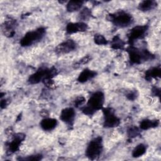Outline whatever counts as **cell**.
I'll use <instances>...</instances> for the list:
<instances>
[{"label":"cell","mask_w":161,"mask_h":161,"mask_svg":"<svg viewBox=\"0 0 161 161\" xmlns=\"http://www.w3.org/2000/svg\"><path fill=\"white\" fill-rule=\"evenodd\" d=\"M104 101V96L102 92L97 91L94 92L91 96L86 106L82 108V113L88 116L92 115L96 111L103 108Z\"/></svg>","instance_id":"1"},{"label":"cell","mask_w":161,"mask_h":161,"mask_svg":"<svg viewBox=\"0 0 161 161\" xmlns=\"http://www.w3.org/2000/svg\"><path fill=\"white\" fill-rule=\"evenodd\" d=\"M127 51L130 60L133 64H140L142 62L152 60L154 58V55L147 50H140L133 46H130Z\"/></svg>","instance_id":"2"},{"label":"cell","mask_w":161,"mask_h":161,"mask_svg":"<svg viewBox=\"0 0 161 161\" xmlns=\"http://www.w3.org/2000/svg\"><path fill=\"white\" fill-rule=\"evenodd\" d=\"M107 19L111 21L114 25L121 28L128 26L133 22L131 15L124 11L109 14L107 16Z\"/></svg>","instance_id":"3"},{"label":"cell","mask_w":161,"mask_h":161,"mask_svg":"<svg viewBox=\"0 0 161 161\" xmlns=\"http://www.w3.org/2000/svg\"><path fill=\"white\" fill-rule=\"evenodd\" d=\"M57 74V70L55 67L51 69L40 68L29 77L28 82L32 84H37L47 78H53Z\"/></svg>","instance_id":"4"},{"label":"cell","mask_w":161,"mask_h":161,"mask_svg":"<svg viewBox=\"0 0 161 161\" xmlns=\"http://www.w3.org/2000/svg\"><path fill=\"white\" fill-rule=\"evenodd\" d=\"M103 150V141L101 137H97L92 140L86 150V155L90 160H96L101 155Z\"/></svg>","instance_id":"5"},{"label":"cell","mask_w":161,"mask_h":161,"mask_svg":"<svg viewBox=\"0 0 161 161\" xmlns=\"http://www.w3.org/2000/svg\"><path fill=\"white\" fill-rule=\"evenodd\" d=\"M45 33V29L43 27L39 28L34 31H28L20 40V45L22 47H28L35 42L40 40Z\"/></svg>","instance_id":"6"},{"label":"cell","mask_w":161,"mask_h":161,"mask_svg":"<svg viewBox=\"0 0 161 161\" xmlns=\"http://www.w3.org/2000/svg\"><path fill=\"white\" fill-rule=\"evenodd\" d=\"M104 114V126L106 128H113L119 125V119L114 114V110L111 108L103 109Z\"/></svg>","instance_id":"7"},{"label":"cell","mask_w":161,"mask_h":161,"mask_svg":"<svg viewBox=\"0 0 161 161\" xmlns=\"http://www.w3.org/2000/svg\"><path fill=\"white\" fill-rule=\"evenodd\" d=\"M148 26L146 25L144 26H136L133 28L128 34V42L131 46L134 42L138 39L142 38L144 37L146 31L147 30Z\"/></svg>","instance_id":"8"},{"label":"cell","mask_w":161,"mask_h":161,"mask_svg":"<svg viewBox=\"0 0 161 161\" xmlns=\"http://www.w3.org/2000/svg\"><path fill=\"white\" fill-rule=\"evenodd\" d=\"M76 43L72 40H67L59 44L55 49L57 54L62 55L68 53L76 48Z\"/></svg>","instance_id":"9"},{"label":"cell","mask_w":161,"mask_h":161,"mask_svg":"<svg viewBox=\"0 0 161 161\" xmlns=\"http://www.w3.org/2000/svg\"><path fill=\"white\" fill-rule=\"evenodd\" d=\"M25 135L23 133H17L14 136L13 140L9 142L7 146V153L8 155L12 154L18 150L21 142L24 140Z\"/></svg>","instance_id":"10"},{"label":"cell","mask_w":161,"mask_h":161,"mask_svg":"<svg viewBox=\"0 0 161 161\" xmlns=\"http://www.w3.org/2000/svg\"><path fill=\"white\" fill-rule=\"evenodd\" d=\"M75 114V111L73 108H67L62 110L60 115V119L69 126H72L74 123Z\"/></svg>","instance_id":"11"},{"label":"cell","mask_w":161,"mask_h":161,"mask_svg":"<svg viewBox=\"0 0 161 161\" xmlns=\"http://www.w3.org/2000/svg\"><path fill=\"white\" fill-rule=\"evenodd\" d=\"M87 28V25L83 22L69 23L66 26V31L68 33L71 34L79 31H85Z\"/></svg>","instance_id":"12"},{"label":"cell","mask_w":161,"mask_h":161,"mask_svg":"<svg viewBox=\"0 0 161 161\" xmlns=\"http://www.w3.org/2000/svg\"><path fill=\"white\" fill-rule=\"evenodd\" d=\"M16 21L14 19H9L5 21L2 25V30L4 34L8 36L11 37L14 34V27H15Z\"/></svg>","instance_id":"13"},{"label":"cell","mask_w":161,"mask_h":161,"mask_svg":"<svg viewBox=\"0 0 161 161\" xmlns=\"http://www.w3.org/2000/svg\"><path fill=\"white\" fill-rule=\"evenodd\" d=\"M57 125V119L54 118H45L40 122V126L45 131H50L55 128Z\"/></svg>","instance_id":"14"},{"label":"cell","mask_w":161,"mask_h":161,"mask_svg":"<svg viewBox=\"0 0 161 161\" xmlns=\"http://www.w3.org/2000/svg\"><path fill=\"white\" fill-rule=\"evenodd\" d=\"M96 72L95 71L89 70L88 69H86L84 70H82V72L79 74L77 80L79 82L83 83L93 78L96 76Z\"/></svg>","instance_id":"15"},{"label":"cell","mask_w":161,"mask_h":161,"mask_svg":"<svg viewBox=\"0 0 161 161\" xmlns=\"http://www.w3.org/2000/svg\"><path fill=\"white\" fill-rule=\"evenodd\" d=\"M161 75V69L160 67H153L150 70H148L145 72V79L150 80L152 78L160 77Z\"/></svg>","instance_id":"16"},{"label":"cell","mask_w":161,"mask_h":161,"mask_svg":"<svg viewBox=\"0 0 161 161\" xmlns=\"http://www.w3.org/2000/svg\"><path fill=\"white\" fill-rule=\"evenodd\" d=\"M159 124L158 120H150L144 119L141 121L140 124V128L142 130H148L150 128L157 127Z\"/></svg>","instance_id":"17"},{"label":"cell","mask_w":161,"mask_h":161,"mask_svg":"<svg viewBox=\"0 0 161 161\" xmlns=\"http://www.w3.org/2000/svg\"><path fill=\"white\" fill-rule=\"evenodd\" d=\"M83 1H71L67 4V10L69 12H74L78 11L82 6Z\"/></svg>","instance_id":"18"},{"label":"cell","mask_w":161,"mask_h":161,"mask_svg":"<svg viewBox=\"0 0 161 161\" xmlns=\"http://www.w3.org/2000/svg\"><path fill=\"white\" fill-rule=\"evenodd\" d=\"M155 6V3L153 1H143L138 5V9L142 11H147L153 9Z\"/></svg>","instance_id":"19"},{"label":"cell","mask_w":161,"mask_h":161,"mask_svg":"<svg viewBox=\"0 0 161 161\" xmlns=\"http://www.w3.org/2000/svg\"><path fill=\"white\" fill-rule=\"evenodd\" d=\"M147 150V147L146 145H145L143 143H140L139 145H138L133 150L132 152V156L133 157H141L142 155H143Z\"/></svg>","instance_id":"20"},{"label":"cell","mask_w":161,"mask_h":161,"mask_svg":"<svg viewBox=\"0 0 161 161\" xmlns=\"http://www.w3.org/2000/svg\"><path fill=\"white\" fill-rule=\"evenodd\" d=\"M125 42L120 39L119 36H115L111 42V47L114 49H122L124 47Z\"/></svg>","instance_id":"21"},{"label":"cell","mask_w":161,"mask_h":161,"mask_svg":"<svg viewBox=\"0 0 161 161\" xmlns=\"http://www.w3.org/2000/svg\"><path fill=\"white\" fill-rule=\"evenodd\" d=\"M94 40L95 43L99 45H104L108 43L107 40L100 34H96L94 36Z\"/></svg>","instance_id":"22"},{"label":"cell","mask_w":161,"mask_h":161,"mask_svg":"<svg viewBox=\"0 0 161 161\" xmlns=\"http://www.w3.org/2000/svg\"><path fill=\"white\" fill-rule=\"evenodd\" d=\"M91 16V12L87 8H84L79 14V18L80 19H87Z\"/></svg>","instance_id":"23"},{"label":"cell","mask_w":161,"mask_h":161,"mask_svg":"<svg viewBox=\"0 0 161 161\" xmlns=\"http://www.w3.org/2000/svg\"><path fill=\"white\" fill-rule=\"evenodd\" d=\"M140 133V131H139V130L138 128L135 127V126H133V127H131L128 130V136L131 138H134V137H136Z\"/></svg>","instance_id":"24"},{"label":"cell","mask_w":161,"mask_h":161,"mask_svg":"<svg viewBox=\"0 0 161 161\" xmlns=\"http://www.w3.org/2000/svg\"><path fill=\"white\" fill-rule=\"evenodd\" d=\"M42 158V155L36 154V155H30V156H28L27 157H25V158H19V160L38 161V160H41Z\"/></svg>","instance_id":"25"},{"label":"cell","mask_w":161,"mask_h":161,"mask_svg":"<svg viewBox=\"0 0 161 161\" xmlns=\"http://www.w3.org/2000/svg\"><path fill=\"white\" fill-rule=\"evenodd\" d=\"M84 102H85V98L84 97L82 96L78 97L74 101V106L75 107H79L80 105H82Z\"/></svg>","instance_id":"26"},{"label":"cell","mask_w":161,"mask_h":161,"mask_svg":"<svg viewBox=\"0 0 161 161\" xmlns=\"http://www.w3.org/2000/svg\"><path fill=\"white\" fill-rule=\"evenodd\" d=\"M91 58L90 57V56L89 55H87L84 57H83L82 59H80L79 60V62L77 63V64L80 65V64H87V62H89L90 60H91Z\"/></svg>","instance_id":"27"},{"label":"cell","mask_w":161,"mask_h":161,"mask_svg":"<svg viewBox=\"0 0 161 161\" xmlns=\"http://www.w3.org/2000/svg\"><path fill=\"white\" fill-rule=\"evenodd\" d=\"M136 97V92L135 91L131 92L127 95V97L130 100H134Z\"/></svg>","instance_id":"28"},{"label":"cell","mask_w":161,"mask_h":161,"mask_svg":"<svg viewBox=\"0 0 161 161\" xmlns=\"http://www.w3.org/2000/svg\"><path fill=\"white\" fill-rule=\"evenodd\" d=\"M160 89L156 87H153L152 89V92L153 94L155 95V96H160Z\"/></svg>","instance_id":"29"},{"label":"cell","mask_w":161,"mask_h":161,"mask_svg":"<svg viewBox=\"0 0 161 161\" xmlns=\"http://www.w3.org/2000/svg\"><path fill=\"white\" fill-rule=\"evenodd\" d=\"M7 105V102L6 99H2L1 101V108H5Z\"/></svg>","instance_id":"30"}]
</instances>
